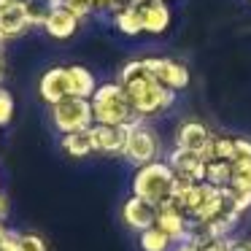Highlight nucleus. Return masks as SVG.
Listing matches in <instances>:
<instances>
[{"mask_svg":"<svg viewBox=\"0 0 251 251\" xmlns=\"http://www.w3.org/2000/svg\"><path fill=\"white\" fill-rule=\"evenodd\" d=\"M119 84H122V89H125L127 100H130L132 111H135L141 119L170 108L173 100H176L173 89L162 87V84L151 76L146 60L127 62V65L122 68V73H119Z\"/></svg>","mask_w":251,"mask_h":251,"instance_id":"obj_1","label":"nucleus"},{"mask_svg":"<svg viewBox=\"0 0 251 251\" xmlns=\"http://www.w3.org/2000/svg\"><path fill=\"white\" fill-rule=\"evenodd\" d=\"M92 103V116L95 125H108V127H122V125H132V122H143L141 116L132 111L130 100H127L122 84H100L95 89V95L89 98Z\"/></svg>","mask_w":251,"mask_h":251,"instance_id":"obj_2","label":"nucleus"},{"mask_svg":"<svg viewBox=\"0 0 251 251\" xmlns=\"http://www.w3.org/2000/svg\"><path fill=\"white\" fill-rule=\"evenodd\" d=\"M173 192V170L165 162H151L135 170L132 176V195L159 208Z\"/></svg>","mask_w":251,"mask_h":251,"instance_id":"obj_3","label":"nucleus"},{"mask_svg":"<svg viewBox=\"0 0 251 251\" xmlns=\"http://www.w3.org/2000/svg\"><path fill=\"white\" fill-rule=\"evenodd\" d=\"M51 122L54 127L68 135V132H84L95 125L92 116V103L81 98H65L57 105H51Z\"/></svg>","mask_w":251,"mask_h":251,"instance_id":"obj_4","label":"nucleus"},{"mask_svg":"<svg viewBox=\"0 0 251 251\" xmlns=\"http://www.w3.org/2000/svg\"><path fill=\"white\" fill-rule=\"evenodd\" d=\"M157 154H159V138H157V132H154L149 125H143V122H132L122 157H125L127 162L143 168V165L157 162Z\"/></svg>","mask_w":251,"mask_h":251,"instance_id":"obj_5","label":"nucleus"},{"mask_svg":"<svg viewBox=\"0 0 251 251\" xmlns=\"http://www.w3.org/2000/svg\"><path fill=\"white\" fill-rule=\"evenodd\" d=\"M186 224H189V216L184 213V208H181V202L176 200V197H168V200L157 208V227L165 229V235H168L173 243L186 240Z\"/></svg>","mask_w":251,"mask_h":251,"instance_id":"obj_6","label":"nucleus"},{"mask_svg":"<svg viewBox=\"0 0 251 251\" xmlns=\"http://www.w3.org/2000/svg\"><path fill=\"white\" fill-rule=\"evenodd\" d=\"M127 135H130V125L122 127H108V125H92L89 127V141H92V151L98 154H122L125 151Z\"/></svg>","mask_w":251,"mask_h":251,"instance_id":"obj_7","label":"nucleus"},{"mask_svg":"<svg viewBox=\"0 0 251 251\" xmlns=\"http://www.w3.org/2000/svg\"><path fill=\"white\" fill-rule=\"evenodd\" d=\"M146 65H149V71H151V76L157 78L162 87L173 89V92H178V89H184L186 84H189V71H186L184 65H178V62H173V60L149 57Z\"/></svg>","mask_w":251,"mask_h":251,"instance_id":"obj_8","label":"nucleus"},{"mask_svg":"<svg viewBox=\"0 0 251 251\" xmlns=\"http://www.w3.org/2000/svg\"><path fill=\"white\" fill-rule=\"evenodd\" d=\"M122 219H125V224L130 229L143 232V229H149V227H154V224H157V208L149 205L146 200H141V197L132 195L130 200L122 205Z\"/></svg>","mask_w":251,"mask_h":251,"instance_id":"obj_9","label":"nucleus"},{"mask_svg":"<svg viewBox=\"0 0 251 251\" xmlns=\"http://www.w3.org/2000/svg\"><path fill=\"white\" fill-rule=\"evenodd\" d=\"M168 165H170L173 173L186 176V178L197 181V184L205 181V162H202V157L195 154V151H186V149L176 146L173 151H170V157H168Z\"/></svg>","mask_w":251,"mask_h":251,"instance_id":"obj_10","label":"nucleus"},{"mask_svg":"<svg viewBox=\"0 0 251 251\" xmlns=\"http://www.w3.org/2000/svg\"><path fill=\"white\" fill-rule=\"evenodd\" d=\"M38 92L49 105H57L60 100L71 98V89H68V68H49L41 76Z\"/></svg>","mask_w":251,"mask_h":251,"instance_id":"obj_11","label":"nucleus"},{"mask_svg":"<svg viewBox=\"0 0 251 251\" xmlns=\"http://www.w3.org/2000/svg\"><path fill=\"white\" fill-rule=\"evenodd\" d=\"M211 132L205 130V125L200 122H184L176 132V146L178 149H186V151H195V154H202V149L211 143Z\"/></svg>","mask_w":251,"mask_h":251,"instance_id":"obj_12","label":"nucleus"},{"mask_svg":"<svg viewBox=\"0 0 251 251\" xmlns=\"http://www.w3.org/2000/svg\"><path fill=\"white\" fill-rule=\"evenodd\" d=\"M27 27H30V19H27L25 0H19V3H14V6L0 11V35H3V38H17V35H22Z\"/></svg>","mask_w":251,"mask_h":251,"instance_id":"obj_13","label":"nucleus"},{"mask_svg":"<svg viewBox=\"0 0 251 251\" xmlns=\"http://www.w3.org/2000/svg\"><path fill=\"white\" fill-rule=\"evenodd\" d=\"M141 17H143V33H151V35H159L168 30L170 25V11L165 6V0H157V3H141Z\"/></svg>","mask_w":251,"mask_h":251,"instance_id":"obj_14","label":"nucleus"},{"mask_svg":"<svg viewBox=\"0 0 251 251\" xmlns=\"http://www.w3.org/2000/svg\"><path fill=\"white\" fill-rule=\"evenodd\" d=\"M68 89H71V98L89 100L98 89V84H95V76L84 65H71L68 68Z\"/></svg>","mask_w":251,"mask_h":251,"instance_id":"obj_15","label":"nucleus"},{"mask_svg":"<svg viewBox=\"0 0 251 251\" xmlns=\"http://www.w3.org/2000/svg\"><path fill=\"white\" fill-rule=\"evenodd\" d=\"M44 30L51 35V38H57V41H65V38H71V35L78 30V19L73 17V14L68 11V8H57V11L51 14L49 19H46Z\"/></svg>","mask_w":251,"mask_h":251,"instance_id":"obj_16","label":"nucleus"},{"mask_svg":"<svg viewBox=\"0 0 251 251\" xmlns=\"http://www.w3.org/2000/svg\"><path fill=\"white\" fill-rule=\"evenodd\" d=\"M25 8H27V19H30V27H44L46 19L62 8V0H25Z\"/></svg>","mask_w":251,"mask_h":251,"instance_id":"obj_17","label":"nucleus"},{"mask_svg":"<svg viewBox=\"0 0 251 251\" xmlns=\"http://www.w3.org/2000/svg\"><path fill=\"white\" fill-rule=\"evenodd\" d=\"M60 146H62V151H65L68 157H73V159H81V157H87V154H92L89 130H84V132H68V135H62Z\"/></svg>","mask_w":251,"mask_h":251,"instance_id":"obj_18","label":"nucleus"},{"mask_svg":"<svg viewBox=\"0 0 251 251\" xmlns=\"http://www.w3.org/2000/svg\"><path fill=\"white\" fill-rule=\"evenodd\" d=\"M114 25L119 33L125 35H138L143 33V17H141V8H125V11L114 14Z\"/></svg>","mask_w":251,"mask_h":251,"instance_id":"obj_19","label":"nucleus"},{"mask_svg":"<svg viewBox=\"0 0 251 251\" xmlns=\"http://www.w3.org/2000/svg\"><path fill=\"white\" fill-rule=\"evenodd\" d=\"M232 181V162H208L205 165V184L227 189Z\"/></svg>","mask_w":251,"mask_h":251,"instance_id":"obj_20","label":"nucleus"},{"mask_svg":"<svg viewBox=\"0 0 251 251\" xmlns=\"http://www.w3.org/2000/svg\"><path fill=\"white\" fill-rule=\"evenodd\" d=\"M170 246H173V240H170L168 235H165V229H159L157 224L141 232V249L143 251H170Z\"/></svg>","mask_w":251,"mask_h":251,"instance_id":"obj_21","label":"nucleus"},{"mask_svg":"<svg viewBox=\"0 0 251 251\" xmlns=\"http://www.w3.org/2000/svg\"><path fill=\"white\" fill-rule=\"evenodd\" d=\"M235 138H213V162H232Z\"/></svg>","mask_w":251,"mask_h":251,"instance_id":"obj_22","label":"nucleus"},{"mask_svg":"<svg viewBox=\"0 0 251 251\" xmlns=\"http://www.w3.org/2000/svg\"><path fill=\"white\" fill-rule=\"evenodd\" d=\"M227 195H229V202H232V208L238 213L251 208V189H229L227 186Z\"/></svg>","mask_w":251,"mask_h":251,"instance_id":"obj_23","label":"nucleus"},{"mask_svg":"<svg viewBox=\"0 0 251 251\" xmlns=\"http://www.w3.org/2000/svg\"><path fill=\"white\" fill-rule=\"evenodd\" d=\"M14 119V98L8 89L0 87V127H6Z\"/></svg>","mask_w":251,"mask_h":251,"instance_id":"obj_24","label":"nucleus"},{"mask_svg":"<svg viewBox=\"0 0 251 251\" xmlns=\"http://www.w3.org/2000/svg\"><path fill=\"white\" fill-rule=\"evenodd\" d=\"M62 8H68L76 19H84V17H89V14L95 11L92 0H62Z\"/></svg>","mask_w":251,"mask_h":251,"instance_id":"obj_25","label":"nucleus"},{"mask_svg":"<svg viewBox=\"0 0 251 251\" xmlns=\"http://www.w3.org/2000/svg\"><path fill=\"white\" fill-rule=\"evenodd\" d=\"M19 249L22 251H46V243L35 232H22L19 235Z\"/></svg>","mask_w":251,"mask_h":251,"instance_id":"obj_26","label":"nucleus"},{"mask_svg":"<svg viewBox=\"0 0 251 251\" xmlns=\"http://www.w3.org/2000/svg\"><path fill=\"white\" fill-rule=\"evenodd\" d=\"M232 162H251V141L235 138V159Z\"/></svg>","mask_w":251,"mask_h":251,"instance_id":"obj_27","label":"nucleus"},{"mask_svg":"<svg viewBox=\"0 0 251 251\" xmlns=\"http://www.w3.org/2000/svg\"><path fill=\"white\" fill-rule=\"evenodd\" d=\"M19 235H22V232L8 229V235L3 238V243H0V251H22V249H19Z\"/></svg>","mask_w":251,"mask_h":251,"instance_id":"obj_28","label":"nucleus"},{"mask_svg":"<svg viewBox=\"0 0 251 251\" xmlns=\"http://www.w3.org/2000/svg\"><path fill=\"white\" fill-rule=\"evenodd\" d=\"M95 11H103V14H111L114 11V0H92Z\"/></svg>","mask_w":251,"mask_h":251,"instance_id":"obj_29","label":"nucleus"},{"mask_svg":"<svg viewBox=\"0 0 251 251\" xmlns=\"http://www.w3.org/2000/svg\"><path fill=\"white\" fill-rule=\"evenodd\" d=\"M227 251H251V240H229Z\"/></svg>","mask_w":251,"mask_h":251,"instance_id":"obj_30","label":"nucleus"},{"mask_svg":"<svg viewBox=\"0 0 251 251\" xmlns=\"http://www.w3.org/2000/svg\"><path fill=\"white\" fill-rule=\"evenodd\" d=\"M173 251H200V246L189 243V240H181V243H176V246H173Z\"/></svg>","mask_w":251,"mask_h":251,"instance_id":"obj_31","label":"nucleus"},{"mask_svg":"<svg viewBox=\"0 0 251 251\" xmlns=\"http://www.w3.org/2000/svg\"><path fill=\"white\" fill-rule=\"evenodd\" d=\"M8 202H6V197H3V195H0V219H3V216H6V211H8Z\"/></svg>","mask_w":251,"mask_h":251,"instance_id":"obj_32","label":"nucleus"},{"mask_svg":"<svg viewBox=\"0 0 251 251\" xmlns=\"http://www.w3.org/2000/svg\"><path fill=\"white\" fill-rule=\"evenodd\" d=\"M6 235H8V227L3 224V219H0V243H3V238H6Z\"/></svg>","mask_w":251,"mask_h":251,"instance_id":"obj_33","label":"nucleus"},{"mask_svg":"<svg viewBox=\"0 0 251 251\" xmlns=\"http://www.w3.org/2000/svg\"><path fill=\"white\" fill-rule=\"evenodd\" d=\"M14 3H19V0H0V11H3V8H8V6H14Z\"/></svg>","mask_w":251,"mask_h":251,"instance_id":"obj_34","label":"nucleus"},{"mask_svg":"<svg viewBox=\"0 0 251 251\" xmlns=\"http://www.w3.org/2000/svg\"><path fill=\"white\" fill-rule=\"evenodd\" d=\"M3 76H6V68H3V57H0V84H3Z\"/></svg>","mask_w":251,"mask_h":251,"instance_id":"obj_35","label":"nucleus"},{"mask_svg":"<svg viewBox=\"0 0 251 251\" xmlns=\"http://www.w3.org/2000/svg\"><path fill=\"white\" fill-rule=\"evenodd\" d=\"M3 46H6V38L0 35V57H3Z\"/></svg>","mask_w":251,"mask_h":251,"instance_id":"obj_36","label":"nucleus"},{"mask_svg":"<svg viewBox=\"0 0 251 251\" xmlns=\"http://www.w3.org/2000/svg\"><path fill=\"white\" fill-rule=\"evenodd\" d=\"M143 3H146V0H143ZM149 3H157V0H149Z\"/></svg>","mask_w":251,"mask_h":251,"instance_id":"obj_37","label":"nucleus"}]
</instances>
